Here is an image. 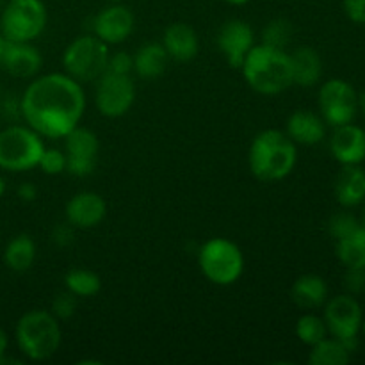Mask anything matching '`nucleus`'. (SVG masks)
Listing matches in <instances>:
<instances>
[{"label": "nucleus", "mask_w": 365, "mask_h": 365, "mask_svg": "<svg viewBox=\"0 0 365 365\" xmlns=\"http://www.w3.org/2000/svg\"><path fill=\"white\" fill-rule=\"evenodd\" d=\"M285 134L296 143V145L312 146L317 145L327 135L324 120L310 110H296L289 116Z\"/></svg>", "instance_id": "19"}, {"label": "nucleus", "mask_w": 365, "mask_h": 365, "mask_svg": "<svg viewBox=\"0 0 365 365\" xmlns=\"http://www.w3.org/2000/svg\"><path fill=\"white\" fill-rule=\"evenodd\" d=\"M227 4H230V6H245V4H248L250 0H225Z\"/></svg>", "instance_id": "39"}, {"label": "nucleus", "mask_w": 365, "mask_h": 365, "mask_svg": "<svg viewBox=\"0 0 365 365\" xmlns=\"http://www.w3.org/2000/svg\"><path fill=\"white\" fill-rule=\"evenodd\" d=\"M4 46H6V38H4V36H2V32H0V57H2Z\"/></svg>", "instance_id": "41"}, {"label": "nucleus", "mask_w": 365, "mask_h": 365, "mask_svg": "<svg viewBox=\"0 0 365 365\" xmlns=\"http://www.w3.org/2000/svg\"><path fill=\"white\" fill-rule=\"evenodd\" d=\"M362 330H364V334H365V319H362Z\"/></svg>", "instance_id": "46"}, {"label": "nucleus", "mask_w": 365, "mask_h": 365, "mask_svg": "<svg viewBox=\"0 0 365 365\" xmlns=\"http://www.w3.org/2000/svg\"><path fill=\"white\" fill-rule=\"evenodd\" d=\"M107 214V203L100 195L93 191H82L71 196L64 209L66 221L73 228L88 230L98 227Z\"/></svg>", "instance_id": "15"}, {"label": "nucleus", "mask_w": 365, "mask_h": 365, "mask_svg": "<svg viewBox=\"0 0 365 365\" xmlns=\"http://www.w3.org/2000/svg\"><path fill=\"white\" fill-rule=\"evenodd\" d=\"M359 103H360V107H362V110H364V116H365V89H364V93H362V96H360V100H359Z\"/></svg>", "instance_id": "42"}, {"label": "nucleus", "mask_w": 365, "mask_h": 365, "mask_svg": "<svg viewBox=\"0 0 365 365\" xmlns=\"http://www.w3.org/2000/svg\"><path fill=\"white\" fill-rule=\"evenodd\" d=\"M351 360V351L339 339H323L312 346L309 355L310 365H346Z\"/></svg>", "instance_id": "25"}, {"label": "nucleus", "mask_w": 365, "mask_h": 365, "mask_svg": "<svg viewBox=\"0 0 365 365\" xmlns=\"http://www.w3.org/2000/svg\"><path fill=\"white\" fill-rule=\"evenodd\" d=\"M217 48L232 68H241L250 50L255 46V34L250 24L228 20L217 32Z\"/></svg>", "instance_id": "14"}, {"label": "nucleus", "mask_w": 365, "mask_h": 365, "mask_svg": "<svg viewBox=\"0 0 365 365\" xmlns=\"http://www.w3.org/2000/svg\"><path fill=\"white\" fill-rule=\"evenodd\" d=\"M337 257L346 267H365V227L337 241Z\"/></svg>", "instance_id": "26"}, {"label": "nucleus", "mask_w": 365, "mask_h": 365, "mask_svg": "<svg viewBox=\"0 0 365 365\" xmlns=\"http://www.w3.org/2000/svg\"><path fill=\"white\" fill-rule=\"evenodd\" d=\"M0 66L16 78H32L43 66V57L32 43L6 41Z\"/></svg>", "instance_id": "16"}, {"label": "nucleus", "mask_w": 365, "mask_h": 365, "mask_svg": "<svg viewBox=\"0 0 365 365\" xmlns=\"http://www.w3.org/2000/svg\"><path fill=\"white\" fill-rule=\"evenodd\" d=\"M362 307L353 294H339L324 307V324L328 331L344 342L349 351H355L356 335L362 328Z\"/></svg>", "instance_id": "9"}, {"label": "nucleus", "mask_w": 365, "mask_h": 365, "mask_svg": "<svg viewBox=\"0 0 365 365\" xmlns=\"http://www.w3.org/2000/svg\"><path fill=\"white\" fill-rule=\"evenodd\" d=\"M291 298L299 309H319L327 303L328 285L319 274H303L292 284Z\"/></svg>", "instance_id": "22"}, {"label": "nucleus", "mask_w": 365, "mask_h": 365, "mask_svg": "<svg viewBox=\"0 0 365 365\" xmlns=\"http://www.w3.org/2000/svg\"><path fill=\"white\" fill-rule=\"evenodd\" d=\"M132 57H134V73L145 81L160 77L166 71L168 59H170L163 43H146Z\"/></svg>", "instance_id": "23"}, {"label": "nucleus", "mask_w": 365, "mask_h": 365, "mask_svg": "<svg viewBox=\"0 0 365 365\" xmlns=\"http://www.w3.org/2000/svg\"><path fill=\"white\" fill-rule=\"evenodd\" d=\"M134 14L121 2L103 7L93 20V34L106 45H120L134 31Z\"/></svg>", "instance_id": "13"}, {"label": "nucleus", "mask_w": 365, "mask_h": 365, "mask_svg": "<svg viewBox=\"0 0 365 365\" xmlns=\"http://www.w3.org/2000/svg\"><path fill=\"white\" fill-rule=\"evenodd\" d=\"M16 195L21 202H34L36 196H38V189H36V185L31 184V182H25V184L18 185Z\"/></svg>", "instance_id": "37"}, {"label": "nucleus", "mask_w": 365, "mask_h": 365, "mask_svg": "<svg viewBox=\"0 0 365 365\" xmlns=\"http://www.w3.org/2000/svg\"><path fill=\"white\" fill-rule=\"evenodd\" d=\"M163 46L171 59L178 63H189L198 56L200 39L191 25L177 21L164 31Z\"/></svg>", "instance_id": "18"}, {"label": "nucleus", "mask_w": 365, "mask_h": 365, "mask_svg": "<svg viewBox=\"0 0 365 365\" xmlns=\"http://www.w3.org/2000/svg\"><path fill=\"white\" fill-rule=\"evenodd\" d=\"M100 141L89 128L75 127L64 135V153H66V171L73 177H88L95 171L98 159Z\"/></svg>", "instance_id": "12"}, {"label": "nucleus", "mask_w": 365, "mask_h": 365, "mask_svg": "<svg viewBox=\"0 0 365 365\" xmlns=\"http://www.w3.org/2000/svg\"><path fill=\"white\" fill-rule=\"evenodd\" d=\"M50 312L61 321H66L77 312V296L73 292L66 291L59 292L56 298L52 299V305H50Z\"/></svg>", "instance_id": "30"}, {"label": "nucleus", "mask_w": 365, "mask_h": 365, "mask_svg": "<svg viewBox=\"0 0 365 365\" xmlns=\"http://www.w3.org/2000/svg\"><path fill=\"white\" fill-rule=\"evenodd\" d=\"M64 285L77 298H93L102 289V280L98 274L89 269H71L64 277Z\"/></svg>", "instance_id": "27"}, {"label": "nucleus", "mask_w": 365, "mask_h": 365, "mask_svg": "<svg viewBox=\"0 0 365 365\" xmlns=\"http://www.w3.org/2000/svg\"><path fill=\"white\" fill-rule=\"evenodd\" d=\"M73 230L75 228L66 221V223H61L53 228L52 234H50V239H52L53 245L59 246V248H66V246H70L71 242L75 241Z\"/></svg>", "instance_id": "35"}, {"label": "nucleus", "mask_w": 365, "mask_h": 365, "mask_svg": "<svg viewBox=\"0 0 365 365\" xmlns=\"http://www.w3.org/2000/svg\"><path fill=\"white\" fill-rule=\"evenodd\" d=\"M109 56V45H106L95 34L78 36L64 50V71L81 84L98 81L106 73Z\"/></svg>", "instance_id": "7"}, {"label": "nucleus", "mask_w": 365, "mask_h": 365, "mask_svg": "<svg viewBox=\"0 0 365 365\" xmlns=\"http://www.w3.org/2000/svg\"><path fill=\"white\" fill-rule=\"evenodd\" d=\"M241 70L246 84L259 95H280L294 84L291 56L285 50L264 43L250 50Z\"/></svg>", "instance_id": "2"}, {"label": "nucleus", "mask_w": 365, "mask_h": 365, "mask_svg": "<svg viewBox=\"0 0 365 365\" xmlns=\"http://www.w3.org/2000/svg\"><path fill=\"white\" fill-rule=\"evenodd\" d=\"M86 110L82 84L68 73L36 77L20 98V113L41 138L61 139L81 123Z\"/></svg>", "instance_id": "1"}, {"label": "nucleus", "mask_w": 365, "mask_h": 365, "mask_svg": "<svg viewBox=\"0 0 365 365\" xmlns=\"http://www.w3.org/2000/svg\"><path fill=\"white\" fill-rule=\"evenodd\" d=\"M292 34H294V27H292L291 21L285 20V18H274L262 29V43L267 46L285 50Z\"/></svg>", "instance_id": "29"}, {"label": "nucleus", "mask_w": 365, "mask_h": 365, "mask_svg": "<svg viewBox=\"0 0 365 365\" xmlns=\"http://www.w3.org/2000/svg\"><path fill=\"white\" fill-rule=\"evenodd\" d=\"M362 227H365V209H364V214H362Z\"/></svg>", "instance_id": "43"}, {"label": "nucleus", "mask_w": 365, "mask_h": 365, "mask_svg": "<svg viewBox=\"0 0 365 365\" xmlns=\"http://www.w3.org/2000/svg\"><path fill=\"white\" fill-rule=\"evenodd\" d=\"M110 73L120 75H130L134 71V57L127 52H116L109 56V63H107V70Z\"/></svg>", "instance_id": "33"}, {"label": "nucleus", "mask_w": 365, "mask_h": 365, "mask_svg": "<svg viewBox=\"0 0 365 365\" xmlns=\"http://www.w3.org/2000/svg\"><path fill=\"white\" fill-rule=\"evenodd\" d=\"M296 160V143L285 132L277 128L257 134L248 152L250 170L262 182L284 180L292 173Z\"/></svg>", "instance_id": "3"}, {"label": "nucleus", "mask_w": 365, "mask_h": 365, "mask_svg": "<svg viewBox=\"0 0 365 365\" xmlns=\"http://www.w3.org/2000/svg\"><path fill=\"white\" fill-rule=\"evenodd\" d=\"M291 56L292 82L302 88H312L321 81L323 75V61L317 50L312 46H298Z\"/></svg>", "instance_id": "21"}, {"label": "nucleus", "mask_w": 365, "mask_h": 365, "mask_svg": "<svg viewBox=\"0 0 365 365\" xmlns=\"http://www.w3.org/2000/svg\"><path fill=\"white\" fill-rule=\"evenodd\" d=\"M319 110L324 123L331 127L351 123L359 109V96L353 86L341 78L324 82L319 89Z\"/></svg>", "instance_id": "10"}, {"label": "nucleus", "mask_w": 365, "mask_h": 365, "mask_svg": "<svg viewBox=\"0 0 365 365\" xmlns=\"http://www.w3.org/2000/svg\"><path fill=\"white\" fill-rule=\"evenodd\" d=\"M4 192H6V180H4V178L0 177V198H2Z\"/></svg>", "instance_id": "40"}, {"label": "nucleus", "mask_w": 365, "mask_h": 365, "mask_svg": "<svg viewBox=\"0 0 365 365\" xmlns=\"http://www.w3.org/2000/svg\"><path fill=\"white\" fill-rule=\"evenodd\" d=\"M4 4H6V0H0V11H2V7H4Z\"/></svg>", "instance_id": "44"}, {"label": "nucleus", "mask_w": 365, "mask_h": 365, "mask_svg": "<svg viewBox=\"0 0 365 365\" xmlns=\"http://www.w3.org/2000/svg\"><path fill=\"white\" fill-rule=\"evenodd\" d=\"M198 264L210 284L227 287L241 278L245 271V255L230 239L214 237L200 248Z\"/></svg>", "instance_id": "6"}, {"label": "nucleus", "mask_w": 365, "mask_h": 365, "mask_svg": "<svg viewBox=\"0 0 365 365\" xmlns=\"http://www.w3.org/2000/svg\"><path fill=\"white\" fill-rule=\"evenodd\" d=\"M109 2H113V4H118V2H123V0H109Z\"/></svg>", "instance_id": "45"}, {"label": "nucleus", "mask_w": 365, "mask_h": 365, "mask_svg": "<svg viewBox=\"0 0 365 365\" xmlns=\"http://www.w3.org/2000/svg\"><path fill=\"white\" fill-rule=\"evenodd\" d=\"M46 27L41 0H7L0 11V32L6 41L32 43Z\"/></svg>", "instance_id": "8"}, {"label": "nucleus", "mask_w": 365, "mask_h": 365, "mask_svg": "<svg viewBox=\"0 0 365 365\" xmlns=\"http://www.w3.org/2000/svg\"><path fill=\"white\" fill-rule=\"evenodd\" d=\"M7 346H9V341H7V334L0 328V364L4 362V356H6Z\"/></svg>", "instance_id": "38"}, {"label": "nucleus", "mask_w": 365, "mask_h": 365, "mask_svg": "<svg viewBox=\"0 0 365 365\" xmlns=\"http://www.w3.org/2000/svg\"><path fill=\"white\" fill-rule=\"evenodd\" d=\"M335 198L342 207H355L365 200V171L359 164H344L335 178Z\"/></svg>", "instance_id": "20"}, {"label": "nucleus", "mask_w": 365, "mask_h": 365, "mask_svg": "<svg viewBox=\"0 0 365 365\" xmlns=\"http://www.w3.org/2000/svg\"><path fill=\"white\" fill-rule=\"evenodd\" d=\"M360 227H362V223H359V220H356L355 216H351V214H344V212L335 214V216L330 220V225H328L331 237H334L335 241L348 237L349 234H353V232Z\"/></svg>", "instance_id": "31"}, {"label": "nucleus", "mask_w": 365, "mask_h": 365, "mask_svg": "<svg viewBox=\"0 0 365 365\" xmlns=\"http://www.w3.org/2000/svg\"><path fill=\"white\" fill-rule=\"evenodd\" d=\"M344 11L355 24H365V0H344Z\"/></svg>", "instance_id": "36"}, {"label": "nucleus", "mask_w": 365, "mask_h": 365, "mask_svg": "<svg viewBox=\"0 0 365 365\" xmlns=\"http://www.w3.org/2000/svg\"><path fill=\"white\" fill-rule=\"evenodd\" d=\"M328 328L324 324V319L314 316V314H305L296 323V337L305 346H316L323 339H327Z\"/></svg>", "instance_id": "28"}, {"label": "nucleus", "mask_w": 365, "mask_h": 365, "mask_svg": "<svg viewBox=\"0 0 365 365\" xmlns=\"http://www.w3.org/2000/svg\"><path fill=\"white\" fill-rule=\"evenodd\" d=\"M38 166L46 175L63 173V171H66V153L57 148H45Z\"/></svg>", "instance_id": "32"}, {"label": "nucleus", "mask_w": 365, "mask_h": 365, "mask_svg": "<svg viewBox=\"0 0 365 365\" xmlns=\"http://www.w3.org/2000/svg\"><path fill=\"white\" fill-rule=\"evenodd\" d=\"M45 152V143L41 135L21 125L0 130V170L11 173H24L38 168L39 159Z\"/></svg>", "instance_id": "5"}, {"label": "nucleus", "mask_w": 365, "mask_h": 365, "mask_svg": "<svg viewBox=\"0 0 365 365\" xmlns=\"http://www.w3.org/2000/svg\"><path fill=\"white\" fill-rule=\"evenodd\" d=\"M14 337L21 355L32 362H45L59 349L63 331L59 319L52 312L31 310L18 319Z\"/></svg>", "instance_id": "4"}, {"label": "nucleus", "mask_w": 365, "mask_h": 365, "mask_svg": "<svg viewBox=\"0 0 365 365\" xmlns=\"http://www.w3.org/2000/svg\"><path fill=\"white\" fill-rule=\"evenodd\" d=\"M330 150L341 164H360L365 159V130L351 123L335 127Z\"/></svg>", "instance_id": "17"}, {"label": "nucleus", "mask_w": 365, "mask_h": 365, "mask_svg": "<svg viewBox=\"0 0 365 365\" xmlns=\"http://www.w3.org/2000/svg\"><path fill=\"white\" fill-rule=\"evenodd\" d=\"M344 287L349 294L365 291V267H348L344 274Z\"/></svg>", "instance_id": "34"}, {"label": "nucleus", "mask_w": 365, "mask_h": 365, "mask_svg": "<svg viewBox=\"0 0 365 365\" xmlns=\"http://www.w3.org/2000/svg\"><path fill=\"white\" fill-rule=\"evenodd\" d=\"M96 109L106 118H121L135 102V84L130 75L106 71L98 78L95 95Z\"/></svg>", "instance_id": "11"}, {"label": "nucleus", "mask_w": 365, "mask_h": 365, "mask_svg": "<svg viewBox=\"0 0 365 365\" xmlns=\"http://www.w3.org/2000/svg\"><path fill=\"white\" fill-rule=\"evenodd\" d=\"M36 260V242L31 235L20 234L7 242L4 250V262L14 273H25Z\"/></svg>", "instance_id": "24"}]
</instances>
